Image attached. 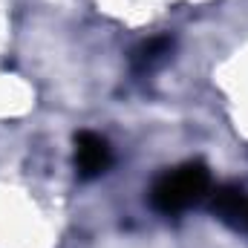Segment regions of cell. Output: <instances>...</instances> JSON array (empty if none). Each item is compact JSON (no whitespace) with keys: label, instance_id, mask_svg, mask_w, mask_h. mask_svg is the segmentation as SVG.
I'll return each instance as SVG.
<instances>
[{"label":"cell","instance_id":"cell-2","mask_svg":"<svg viewBox=\"0 0 248 248\" xmlns=\"http://www.w3.org/2000/svg\"><path fill=\"white\" fill-rule=\"evenodd\" d=\"M113 162L110 144L107 139H101L98 133H78L75 136V168L81 179H95L101 176Z\"/></svg>","mask_w":248,"mask_h":248},{"label":"cell","instance_id":"cell-5","mask_svg":"<svg viewBox=\"0 0 248 248\" xmlns=\"http://www.w3.org/2000/svg\"><path fill=\"white\" fill-rule=\"evenodd\" d=\"M243 225H246V228H248V208H246V219H243Z\"/></svg>","mask_w":248,"mask_h":248},{"label":"cell","instance_id":"cell-4","mask_svg":"<svg viewBox=\"0 0 248 248\" xmlns=\"http://www.w3.org/2000/svg\"><path fill=\"white\" fill-rule=\"evenodd\" d=\"M170 49H173V41L170 38H153V41H147V44H141V49L136 52V69H153L156 63H162L168 55H170Z\"/></svg>","mask_w":248,"mask_h":248},{"label":"cell","instance_id":"cell-1","mask_svg":"<svg viewBox=\"0 0 248 248\" xmlns=\"http://www.w3.org/2000/svg\"><path fill=\"white\" fill-rule=\"evenodd\" d=\"M211 187V176H208V168L199 165V162H190L182 168H173L168 170L165 176L156 179V185L150 190V202L159 214H182L190 205H196Z\"/></svg>","mask_w":248,"mask_h":248},{"label":"cell","instance_id":"cell-3","mask_svg":"<svg viewBox=\"0 0 248 248\" xmlns=\"http://www.w3.org/2000/svg\"><path fill=\"white\" fill-rule=\"evenodd\" d=\"M248 208V196L240 187H219L214 193V214L225 222H243Z\"/></svg>","mask_w":248,"mask_h":248}]
</instances>
